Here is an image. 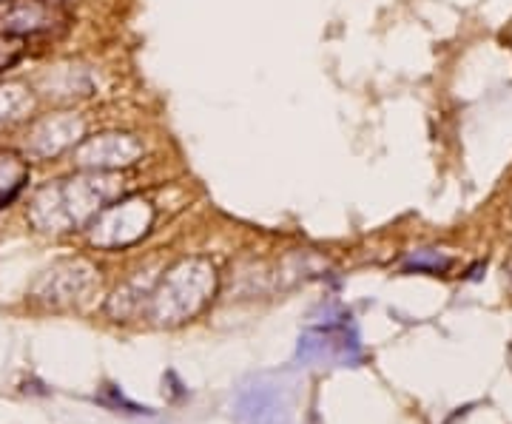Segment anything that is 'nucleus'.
Listing matches in <instances>:
<instances>
[{"instance_id":"obj_3","label":"nucleus","mask_w":512,"mask_h":424,"mask_svg":"<svg viewBox=\"0 0 512 424\" xmlns=\"http://www.w3.org/2000/svg\"><path fill=\"white\" fill-rule=\"evenodd\" d=\"M154 225V205L143 197H120L106 205L86 228L97 248H126L146 237Z\"/></svg>"},{"instance_id":"obj_13","label":"nucleus","mask_w":512,"mask_h":424,"mask_svg":"<svg viewBox=\"0 0 512 424\" xmlns=\"http://www.w3.org/2000/svg\"><path fill=\"white\" fill-rule=\"evenodd\" d=\"M26 55V40L23 37L0 35V74L15 69Z\"/></svg>"},{"instance_id":"obj_7","label":"nucleus","mask_w":512,"mask_h":424,"mask_svg":"<svg viewBox=\"0 0 512 424\" xmlns=\"http://www.w3.org/2000/svg\"><path fill=\"white\" fill-rule=\"evenodd\" d=\"M97 271L86 259H63L52 265L43 277L35 282V296L46 305H80L86 302L97 288Z\"/></svg>"},{"instance_id":"obj_2","label":"nucleus","mask_w":512,"mask_h":424,"mask_svg":"<svg viewBox=\"0 0 512 424\" xmlns=\"http://www.w3.org/2000/svg\"><path fill=\"white\" fill-rule=\"evenodd\" d=\"M214 291L217 268L208 259H180L148 296V316L157 325H183L211 302Z\"/></svg>"},{"instance_id":"obj_9","label":"nucleus","mask_w":512,"mask_h":424,"mask_svg":"<svg viewBox=\"0 0 512 424\" xmlns=\"http://www.w3.org/2000/svg\"><path fill=\"white\" fill-rule=\"evenodd\" d=\"M66 23L60 6L49 0H0V35L35 37L55 32Z\"/></svg>"},{"instance_id":"obj_10","label":"nucleus","mask_w":512,"mask_h":424,"mask_svg":"<svg viewBox=\"0 0 512 424\" xmlns=\"http://www.w3.org/2000/svg\"><path fill=\"white\" fill-rule=\"evenodd\" d=\"M37 89L52 97V100H77V97H86L92 83L89 77L80 72V69H72V66H57V69H49V72L40 77Z\"/></svg>"},{"instance_id":"obj_11","label":"nucleus","mask_w":512,"mask_h":424,"mask_svg":"<svg viewBox=\"0 0 512 424\" xmlns=\"http://www.w3.org/2000/svg\"><path fill=\"white\" fill-rule=\"evenodd\" d=\"M35 109V94L26 83H3L0 86V126H15L26 120Z\"/></svg>"},{"instance_id":"obj_15","label":"nucleus","mask_w":512,"mask_h":424,"mask_svg":"<svg viewBox=\"0 0 512 424\" xmlns=\"http://www.w3.org/2000/svg\"><path fill=\"white\" fill-rule=\"evenodd\" d=\"M52 6H66V3H74V0H49Z\"/></svg>"},{"instance_id":"obj_8","label":"nucleus","mask_w":512,"mask_h":424,"mask_svg":"<svg viewBox=\"0 0 512 424\" xmlns=\"http://www.w3.org/2000/svg\"><path fill=\"white\" fill-rule=\"evenodd\" d=\"M86 137V123L80 114L72 111H55L43 114L29 126L23 137V151L35 160H55L63 151L74 148Z\"/></svg>"},{"instance_id":"obj_5","label":"nucleus","mask_w":512,"mask_h":424,"mask_svg":"<svg viewBox=\"0 0 512 424\" xmlns=\"http://www.w3.org/2000/svg\"><path fill=\"white\" fill-rule=\"evenodd\" d=\"M143 143L128 131H100L74 146V163L83 171H126L143 160Z\"/></svg>"},{"instance_id":"obj_4","label":"nucleus","mask_w":512,"mask_h":424,"mask_svg":"<svg viewBox=\"0 0 512 424\" xmlns=\"http://www.w3.org/2000/svg\"><path fill=\"white\" fill-rule=\"evenodd\" d=\"M291 388L271 373L245 382L234 402V424H293Z\"/></svg>"},{"instance_id":"obj_14","label":"nucleus","mask_w":512,"mask_h":424,"mask_svg":"<svg viewBox=\"0 0 512 424\" xmlns=\"http://www.w3.org/2000/svg\"><path fill=\"white\" fill-rule=\"evenodd\" d=\"M404 268L407 271H447L450 268V259L433 254V251H416L404 259Z\"/></svg>"},{"instance_id":"obj_12","label":"nucleus","mask_w":512,"mask_h":424,"mask_svg":"<svg viewBox=\"0 0 512 424\" xmlns=\"http://www.w3.org/2000/svg\"><path fill=\"white\" fill-rule=\"evenodd\" d=\"M151 296V291L146 288V277H143V271H140V277H134L131 282H126L123 288H117L114 296L109 299V314L114 319H126L131 316L140 305H143V299Z\"/></svg>"},{"instance_id":"obj_1","label":"nucleus","mask_w":512,"mask_h":424,"mask_svg":"<svg viewBox=\"0 0 512 424\" xmlns=\"http://www.w3.org/2000/svg\"><path fill=\"white\" fill-rule=\"evenodd\" d=\"M120 197V171H83L69 180L43 185L29 203V222L46 234L86 228L106 205Z\"/></svg>"},{"instance_id":"obj_6","label":"nucleus","mask_w":512,"mask_h":424,"mask_svg":"<svg viewBox=\"0 0 512 424\" xmlns=\"http://www.w3.org/2000/svg\"><path fill=\"white\" fill-rule=\"evenodd\" d=\"M296 359L302 368L313 370L353 368L362 359V348H359L356 333L330 325V328H313V331L302 333Z\"/></svg>"}]
</instances>
